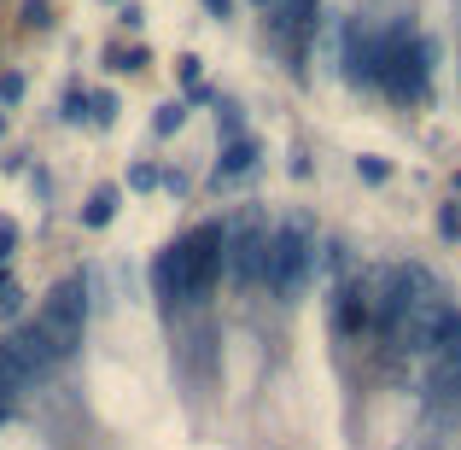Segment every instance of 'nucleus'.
I'll use <instances>...</instances> for the list:
<instances>
[{
    "mask_svg": "<svg viewBox=\"0 0 461 450\" xmlns=\"http://www.w3.org/2000/svg\"><path fill=\"white\" fill-rule=\"evenodd\" d=\"M432 59H438V47L427 35H415L409 23H385L380 30V82L374 88H385L397 106H420L432 94Z\"/></svg>",
    "mask_w": 461,
    "mask_h": 450,
    "instance_id": "1",
    "label": "nucleus"
},
{
    "mask_svg": "<svg viewBox=\"0 0 461 450\" xmlns=\"http://www.w3.org/2000/svg\"><path fill=\"white\" fill-rule=\"evenodd\" d=\"M222 240H228V223H193L181 240L164 246L176 304H199L216 281H222Z\"/></svg>",
    "mask_w": 461,
    "mask_h": 450,
    "instance_id": "2",
    "label": "nucleus"
},
{
    "mask_svg": "<svg viewBox=\"0 0 461 450\" xmlns=\"http://www.w3.org/2000/svg\"><path fill=\"white\" fill-rule=\"evenodd\" d=\"M315 275V228L310 216H286L281 228H269V252H263V281L275 298H298Z\"/></svg>",
    "mask_w": 461,
    "mask_h": 450,
    "instance_id": "3",
    "label": "nucleus"
},
{
    "mask_svg": "<svg viewBox=\"0 0 461 450\" xmlns=\"http://www.w3.org/2000/svg\"><path fill=\"white\" fill-rule=\"evenodd\" d=\"M35 327H41L53 363H70L82 351V334H88V281L82 275H59L53 287L35 304Z\"/></svg>",
    "mask_w": 461,
    "mask_h": 450,
    "instance_id": "4",
    "label": "nucleus"
},
{
    "mask_svg": "<svg viewBox=\"0 0 461 450\" xmlns=\"http://www.w3.org/2000/svg\"><path fill=\"white\" fill-rule=\"evenodd\" d=\"M263 252H269V223L251 211V216H240V223L228 228V240H222V270L234 275L240 287H258L263 281Z\"/></svg>",
    "mask_w": 461,
    "mask_h": 450,
    "instance_id": "5",
    "label": "nucleus"
},
{
    "mask_svg": "<svg viewBox=\"0 0 461 450\" xmlns=\"http://www.w3.org/2000/svg\"><path fill=\"white\" fill-rule=\"evenodd\" d=\"M333 334L339 339H362V334H374V287H368V275H345L339 281V293H333Z\"/></svg>",
    "mask_w": 461,
    "mask_h": 450,
    "instance_id": "6",
    "label": "nucleus"
},
{
    "mask_svg": "<svg viewBox=\"0 0 461 450\" xmlns=\"http://www.w3.org/2000/svg\"><path fill=\"white\" fill-rule=\"evenodd\" d=\"M339 59H345V82H357V88H374L380 82V30H368L362 18L345 23V47H339Z\"/></svg>",
    "mask_w": 461,
    "mask_h": 450,
    "instance_id": "7",
    "label": "nucleus"
},
{
    "mask_svg": "<svg viewBox=\"0 0 461 450\" xmlns=\"http://www.w3.org/2000/svg\"><path fill=\"white\" fill-rule=\"evenodd\" d=\"M0 339H6V351L18 357V369L30 374V386L41 381V374H53V369H59V363H53V351H47V339H41V327H35V322H18L12 334H0Z\"/></svg>",
    "mask_w": 461,
    "mask_h": 450,
    "instance_id": "8",
    "label": "nucleus"
},
{
    "mask_svg": "<svg viewBox=\"0 0 461 450\" xmlns=\"http://www.w3.org/2000/svg\"><path fill=\"white\" fill-rule=\"evenodd\" d=\"M258 158H263V141L258 135H234V141H222V158H216V188L222 181H240V176H251L258 170Z\"/></svg>",
    "mask_w": 461,
    "mask_h": 450,
    "instance_id": "9",
    "label": "nucleus"
},
{
    "mask_svg": "<svg viewBox=\"0 0 461 450\" xmlns=\"http://www.w3.org/2000/svg\"><path fill=\"white\" fill-rule=\"evenodd\" d=\"M117 205H123V188H112V181H100V188L82 199V228H105L117 216Z\"/></svg>",
    "mask_w": 461,
    "mask_h": 450,
    "instance_id": "10",
    "label": "nucleus"
},
{
    "mask_svg": "<svg viewBox=\"0 0 461 450\" xmlns=\"http://www.w3.org/2000/svg\"><path fill=\"white\" fill-rule=\"evenodd\" d=\"M432 357H438V363H461V310H450V304H444L438 334H432Z\"/></svg>",
    "mask_w": 461,
    "mask_h": 450,
    "instance_id": "11",
    "label": "nucleus"
},
{
    "mask_svg": "<svg viewBox=\"0 0 461 450\" xmlns=\"http://www.w3.org/2000/svg\"><path fill=\"white\" fill-rule=\"evenodd\" d=\"M117 112H123V106H117L112 88H88V124H94V129H112Z\"/></svg>",
    "mask_w": 461,
    "mask_h": 450,
    "instance_id": "12",
    "label": "nucleus"
},
{
    "mask_svg": "<svg viewBox=\"0 0 461 450\" xmlns=\"http://www.w3.org/2000/svg\"><path fill=\"white\" fill-rule=\"evenodd\" d=\"M181 124H187V100H164L152 112V135H176Z\"/></svg>",
    "mask_w": 461,
    "mask_h": 450,
    "instance_id": "13",
    "label": "nucleus"
},
{
    "mask_svg": "<svg viewBox=\"0 0 461 450\" xmlns=\"http://www.w3.org/2000/svg\"><path fill=\"white\" fill-rule=\"evenodd\" d=\"M59 117H65V124H82V117H88V88H77V82H70L65 100H59Z\"/></svg>",
    "mask_w": 461,
    "mask_h": 450,
    "instance_id": "14",
    "label": "nucleus"
},
{
    "mask_svg": "<svg viewBox=\"0 0 461 450\" xmlns=\"http://www.w3.org/2000/svg\"><path fill=\"white\" fill-rule=\"evenodd\" d=\"M357 176L368 181V188H380V181H392V164H385L380 152H362V158H357Z\"/></svg>",
    "mask_w": 461,
    "mask_h": 450,
    "instance_id": "15",
    "label": "nucleus"
},
{
    "mask_svg": "<svg viewBox=\"0 0 461 450\" xmlns=\"http://www.w3.org/2000/svg\"><path fill=\"white\" fill-rule=\"evenodd\" d=\"M105 59H112V70H147V65H152L147 47H129V53H123V47H112Z\"/></svg>",
    "mask_w": 461,
    "mask_h": 450,
    "instance_id": "16",
    "label": "nucleus"
},
{
    "mask_svg": "<svg viewBox=\"0 0 461 450\" xmlns=\"http://www.w3.org/2000/svg\"><path fill=\"white\" fill-rule=\"evenodd\" d=\"M216 129H222V141L246 135V129H240V106L234 100H216Z\"/></svg>",
    "mask_w": 461,
    "mask_h": 450,
    "instance_id": "17",
    "label": "nucleus"
},
{
    "mask_svg": "<svg viewBox=\"0 0 461 450\" xmlns=\"http://www.w3.org/2000/svg\"><path fill=\"white\" fill-rule=\"evenodd\" d=\"M23 23L30 30H53V0H23Z\"/></svg>",
    "mask_w": 461,
    "mask_h": 450,
    "instance_id": "18",
    "label": "nucleus"
},
{
    "mask_svg": "<svg viewBox=\"0 0 461 450\" xmlns=\"http://www.w3.org/2000/svg\"><path fill=\"white\" fill-rule=\"evenodd\" d=\"M23 88H30V82H23V70H0V106H18Z\"/></svg>",
    "mask_w": 461,
    "mask_h": 450,
    "instance_id": "19",
    "label": "nucleus"
},
{
    "mask_svg": "<svg viewBox=\"0 0 461 450\" xmlns=\"http://www.w3.org/2000/svg\"><path fill=\"white\" fill-rule=\"evenodd\" d=\"M158 176H164L158 164H129V188H135V193H152V188H158Z\"/></svg>",
    "mask_w": 461,
    "mask_h": 450,
    "instance_id": "20",
    "label": "nucleus"
},
{
    "mask_svg": "<svg viewBox=\"0 0 461 450\" xmlns=\"http://www.w3.org/2000/svg\"><path fill=\"white\" fill-rule=\"evenodd\" d=\"M199 70H204V59H199V53H181V59H176V77L187 82V88H199Z\"/></svg>",
    "mask_w": 461,
    "mask_h": 450,
    "instance_id": "21",
    "label": "nucleus"
},
{
    "mask_svg": "<svg viewBox=\"0 0 461 450\" xmlns=\"http://www.w3.org/2000/svg\"><path fill=\"white\" fill-rule=\"evenodd\" d=\"M438 234H444V240H461V211H456V199L438 211Z\"/></svg>",
    "mask_w": 461,
    "mask_h": 450,
    "instance_id": "22",
    "label": "nucleus"
},
{
    "mask_svg": "<svg viewBox=\"0 0 461 450\" xmlns=\"http://www.w3.org/2000/svg\"><path fill=\"white\" fill-rule=\"evenodd\" d=\"M12 246H18V223H12V216H0V263L12 258Z\"/></svg>",
    "mask_w": 461,
    "mask_h": 450,
    "instance_id": "23",
    "label": "nucleus"
},
{
    "mask_svg": "<svg viewBox=\"0 0 461 450\" xmlns=\"http://www.w3.org/2000/svg\"><path fill=\"white\" fill-rule=\"evenodd\" d=\"M0 316H12V322L23 316V293H18V287H6V293H0Z\"/></svg>",
    "mask_w": 461,
    "mask_h": 450,
    "instance_id": "24",
    "label": "nucleus"
},
{
    "mask_svg": "<svg viewBox=\"0 0 461 450\" xmlns=\"http://www.w3.org/2000/svg\"><path fill=\"white\" fill-rule=\"evenodd\" d=\"M117 18H123V23H129V30H140V23H147V12H140V6H135V0H129V6H123V12H117Z\"/></svg>",
    "mask_w": 461,
    "mask_h": 450,
    "instance_id": "25",
    "label": "nucleus"
},
{
    "mask_svg": "<svg viewBox=\"0 0 461 450\" xmlns=\"http://www.w3.org/2000/svg\"><path fill=\"white\" fill-rule=\"evenodd\" d=\"M204 12H211V18H228V12H234V0H199Z\"/></svg>",
    "mask_w": 461,
    "mask_h": 450,
    "instance_id": "26",
    "label": "nucleus"
},
{
    "mask_svg": "<svg viewBox=\"0 0 461 450\" xmlns=\"http://www.w3.org/2000/svg\"><path fill=\"white\" fill-rule=\"evenodd\" d=\"M6 287H18V281H12V275H6V263H0V293H6Z\"/></svg>",
    "mask_w": 461,
    "mask_h": 450,
    "instance_id": "27",
    "label": "nucleus"
},
{
    "mask_svg": "<svg viewBox=\"0 0 461 450\" xmlns=\"http://www.w3.org/2000/svg\"><path fill=\"white\" fill-rule=\"evenodd\" d=\"M0 141H6V112H0Z\"/></svg>",
    "mask_w": 461,
    "mask_h": 450,
    "instance_id": "28",
    "label": "nucleus"
},
{
    "mask_svg": "<svg viewBox=\"0 0 461 450\" xmlns=\"http://www.w3.org/2000/svg\"><path fill=\"white\" fill-rule=\"evenodd\" d=\"M456 211H461V205H456Z\"/></svg>",
    "mask_w": 461,
    "mask_h": 450,
    "instance_id": "29",
    "label": "nucleus"
}]
</instances>
